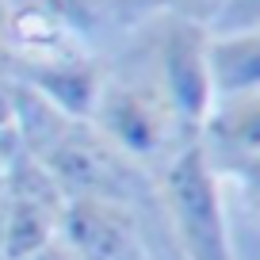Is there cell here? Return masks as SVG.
<instances>
[{
  "label": "cell",
  "instance_id": "1",
  "mask_svg": "<svg viewBox=\"0 0 260 260\" xmlns=\"http://www.w3.org/2000/svg\"><path fill=\"white\" fill-rule=\"evenodd\" d=\"M8 88H12V104H16L19 149L31 153L46 169V176L57 184L65 199L119 203L130 207L146 226L161 230L157 187L142 165L119 153L88 119H69L23 84L8 81Z\"/></svg>",
  "mask_w": 260,
  "mask_h": 260
},
{
  "label": "cell",
  "instance_id": "2",
  "mask_svg": "<svg viewBox=\"0 0 260 260\" xmlns=\"http://www.w3.org/2000/svg\"><path fill=\"white\" fill-rule=\"evenodd\" d=\"M92 126L111 142L119 153L153 176L180 146H187V134L172 111L169 96L161 88V77L153 69L146 39H134V46L107 65L104 88L92 107Z\"/></svg>",
  "mask_w": 260,
  "mask_h": 260
},
{
  "label": "cell",
  "instance_id": "3",
  "mask_svg": "<svg viewBox=\"0 0 260 260\" xmlns=\"http://www.w3.org/2000/svg\"><path fill=\"white\" fill-rule=\"evenodd\" d=\"M153 187L172 260H234L222 180L211 172L199 142L180 146L153 172Z\"/></svg>",
  "mask_w": 260,
  "mask_h": 260
},
{
  "label": "cell",
  "instance_id": "4",
  "mask_svg": "<svg viewBox=\"0 0 260 260\" xmlns=\"http://www.w3.org/2000/svg\"><path fill=\"white\" fill-rule=\"evenodd\" d=\"M142 39L149 46L153 69L161 77V88L169 96L184 134L195 138L214 104L211 81H207V31L199 23H187V19L157 16V19H146Z\"/></svg>",
  "mask_w": 260,
  "mask_h": 260
},
{
  "label": "cell",
  "instance_id": "5",
  "mask_svg": "<svg viewBox=\"0 0 260 260\" xmlns=\"http://www.w3.org/2000/svg\"><path fill=\"white\" fill-rule=\"evenodd\" d=\"M65 195L46 176L39 161L23 149L4 165V195H0V260H27L57 237Z\"/></svg>",
  "mask_w": 260,
  "mask_h": 260
},
{
  "label": "cell",
  "instance_id": "6",
  "mask_svg": "<svg viewBox=\"0 0 260 260\" xmlns=\"http://www.w3.org/2000/svg\"><path fill=\"white\" fill-rule=\"evenodd\" d=\"M195 142L214 176L234 180L252 195L260 172V92L214 100Z\"/></svg>",
  "mask_w": 260,
  "mask_h": 260
},
{
  "label": "cell",
  "instance_id": "7",
  "mask_svg": "<svg viewBox=\"0 0 260 260\" xmlns=\"http://www.w3.org/2000/svg\"><path fill=\"white\" fill-rule=\"evenodd\" d=\"M146 222L104 199H65L57 237L77 260H153Z\"/></svg>",
  "mask_w": 260,
  "mask_h": 260
},
{
  "label": "cell",
  "instance_id": "8",
  "mask_svg": "<svg viewBox=\"0 0 260 260\" xmlns=\"http://www.w3.org/2000/svg\"><path fill=\"white\" fill-rule=\"evenodd\" d=\"M107 61L96 54H65V57H12L8 81L31 88L50 107L69 119H92L96 96L104 88Z\"/></svg>",
  "mask_w": 260,
  "mask_h": 260
},
{
  "label": "cell",
  "instance_id": "9",
  "mask_svg": "<svg viewBox=\"0 0 260 260\" xmlns=\"http://www.w3.org/2000/svg\"><path fill=\"white\" fill-rule=\"evenodd\" d=\"M207 81L214 100L260 92V31L207 35Z\"/></svg>",
  "mask_w": 260,
  "mask_h": 260
},
{
  "label": "cell",
  "instance_id": "10",
  "mask_svg": "<svg viewBox=\"0 0 260 260\" xmlns=\"http://www.w3.org/2000/svg\"><path fill=\"white\" fill-rule=\"evenodd\" d=\"M222 4L226 0H111V12H115V23L119 27L146 23V19H157V16H172V19L199 23L207 31Z\"/></svg>",
  "mask_w": 260,
  "mask_h": 260
},
{
  "label": "cell",
  "instance_id": "11",
  "mask_svg": "<svg viewBox=\"0 0 260 260\" xmlns=\"http://www.w3.org/2000/svg\"><path fill=\"white\" fill-rule=\"evenodd\" d=\"M256 19H260V4L256 0H226L218 8V16L211 19L207 35H245V31H256Z\"/></svg>",
  "mask_w": 260,
  "mask_h": 260
},
{
  "label": "cell",
  "instance_id": "12",
  "mask_svg": "<svg viewBox=\"0 0 260 260\" xmlns=\"http://www.w3.org/2000/svg\"><path fill=\"white\" fill-rule=\"evenodd\" d=\"M19 149V126H16V104H12L8 81H0V165Z\"/></svg>",
  "mask_w": 260,
  "mask_h": 260
},
{
  "label": "cell",
  "instance_id": "13",
  "mask_svg": "<svg viewBox=\"0 0 260 260\" xmlns=\"http://www.w3.org/2000/svg\"><path fill=\"white\" fill-rule=\"evenodd\" d=\"M27 260H77V256H73V252H69V249H65V241H61V237H54V241H50L46 249L31 252V256H27Z\"/></svg>",
  "mask_w": 260,
  "mask_h": 260
},
{
  "label": "cell",
  "instance_id": "14",
  "mask_svg": "<svg viewBox=\"0 0 260 260\" xmlns=\"http://www.w3.org/2000/svg\"><path fill=\"white\" fill-rule=\"evenodd\" d=\"M8 61H12V50L4 39V4H0V81H8Z\"/></svg>",
  "mask_w": 260,
  "mask_h": 260
},
{
  "label": "cell",
  "instance_id": "15",
  "mask_svg": "<svg viewBox=\"0 0 260 260\" xmlns=\"http://www.w3.org/2000/svg\"><path fill=\"white\" fill-rule=\"evenodd\" d=\"M0 195H4V165H0Z\"/></svg>",
  "mask_w": 260,
  "mask_h": 260
}]
</instances>
